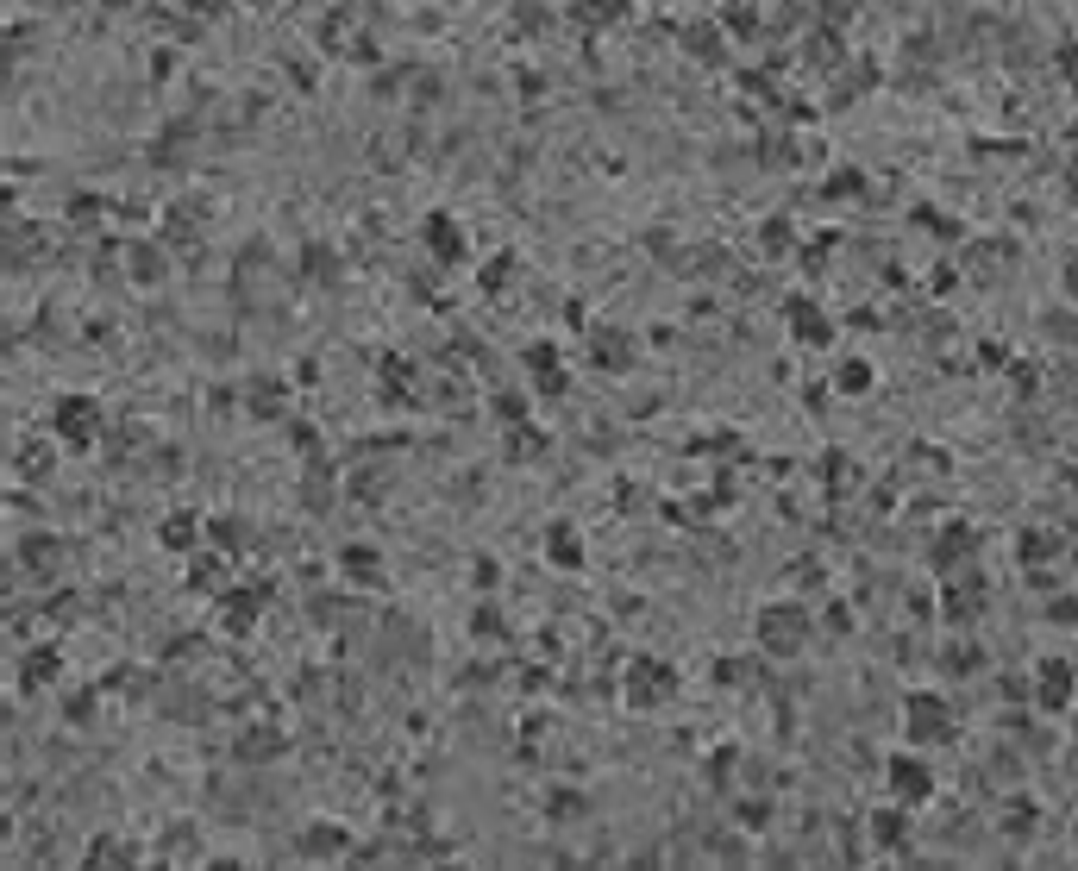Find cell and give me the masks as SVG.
Segmentation results:
<instances>
[{"label": "cell", "instance_id": "9c48e42d", "mask_svg": "<svg viewBox=\"0 0 1078 871\" xmlns=\"http://www.w3.org/2000/svg\"><path fill=\"white\" fill-rule=\"evenodd\" d=\"M659 696H671V671L659 677V671H634V684H627V702L634 709H646V702H659Z\"/></svg>", "mask_w": 1078, "mask_h": 871}, {"label": "cell", "instance_id": "e0dca14e", "mask_svg": "<svg viewBox=\"0 0 1078 871\" xmlns=\"http://www.w3.org/2000/svg\"><path fill=\"white\" fill-rule=\"evenodd\" d=\"M840 389H847V395L872 389V364H847V370H840Z\"/></svg>", "mask_w": 1078, "mask_h": 871}, {"label": "cell", "instance_id": "6da1fadb", "mask_svg": "<svg viewBox=\"0 0 1078 871\" xmlns=\"http://www.w3.org/2000/svg\"><path fill=\"white\" fill-rule=\"evenodd\" d=\"M759 646L771 658H796L809 646V608L803 602H771L759 608Z\"/></svg>", "mask_w": 1078, "mask_h": 871}, {"label": "cell", "instance_id": "ba28073f", "mask_svg": "<svg viewBox=\"0 0 1078 871\" xmlns=\"http://www.w3.org/2000/svg\"><path fill=\"white\" fill-rule=\"evenodd\" d=\"M427 245L445 257V264H458V257H464V239H458V226L445 220V214H433V220H427Z\"/></svg>", "mask_w": 1078, "mask_h": 871}, {"label": "cell", "instance_id": "277c9868", "mask_svg": "<svg viewBox=\"0 0 1078 871\" xmlns=\"http://www.w3.org/2000/svg\"><path fill=\"white\" fill-rule=\"evenodd\" d=\"M95 433H101V408L88 402V395L57 402V439H63V445H95Z\"/></svg>", "mask_w": 1078, "mask_h": 871}, {"label": "cell", "instance_id": "52a82bcc", "mask_svg": "<svg viewBox=\"0 0 1078 871\" xmlns=\"http://www.w3.org/2000/svg\"><path fill=\"white\" fill-rule=\"evenodd\" d=\"M19 558H26V571H57V558H63V546L57 539H44V533H32V539H19Z\"/></svg>", "mask_w": 1078, "mask_h": 871}, {"label": "cell", "instance_id": "8992f818", "mask_svg": "<svg viewBox=\"0 0 1078 871\" xmlns=\"http://www.w3.org/2000/svg\"><path fill=\"white\" fill-rule=\"evenodd\" d=\"M1072 696V671L1060 665V658H1041V709H1066Z\"/></svg>", "mask_w": 1078, "mask_h": 871}, {"label": "cell", "instance_id": "5bb4252c", "mask_svg": "<svg viewBox=\"0 0 1078 871\" xmlns=\"http://www.w3.org/2000/svg\"><path fill=\"white\" fill-rule=\"evenodd\" d=\"M195 533H201V527L189 521V514H176V521H163V546L182 552V546H195Z\"/></svg>", "mask_w": 1078, "mask_h": 871}, {"label": "cell", "instance_id": "44dd1931", "mask_svg": "<svg viewBox=\"0 0 1078 871\" xmlns=\"http://www.w3.org/2000/svg\"><path fill=\"white\" fill-rule=\"evenodd\" d=\"M1066 76H1072V82H1078V51H1066Z\"/></svg>", "mask_w": 1078, "mask_h": 871}, {"label": "cell", "instance_id": "2e32d148", "mask_svg": "<svg viewBox=\"0 0 1078 871\" xmlns=\"http://www.w3.org/2000/svg\"><path fill=\"white\" fill-rule=\"evenodd\" d=\"M270 752H283V740H276V734H245V740H239V759H270Z\"/></svg>", "mask_w": 1078, "mask_h": 871}, {"label": "cell", "instance_id": "ac0fdd59", "mask_svg": "<svg viewBox=\"0 0 1078 871\" xmlns=\"http://www.w3.org/2000/svg\"><path fill=\"white\" fill-rule=\"evenodd\" d=\"M1003 828H1010V834H1028V828H1035V809H1028V803L1010 809V821H1003Z\"/></svg>", "mask_w": 1078, "mask_h": 871}, {"label": "cell", "instance_id": "5b68a950", "mask_svg": "<svg viewBox=\"0 0 1078 871\" xmlns=\"http://www.w3.org/2000/svg\"><path fill=\"white\" fill-rule=\"evenodd\" d=\"M339 564H345V577H351V583H370V590L383 583V552H377V546H345V552H339Z\"/></svg>", "mask_w": 1078, "mask_h": 871}, {"label": "cell", "instance_id": "8fae6325", "mask_svg": "<svg viewBox=\"0 0 1078 871\" xmlns=\"http://www.w3.org/2000/svg\"><path fill=\"white\" fill-rule=\"evenodd\" d=\"M546 552H552L558 564H565V571H577V564H583V539H577L571 527H552V539H546Z\"/></svg>", "mask_w": 1078, "mask_h": 871}, {"label": "cell", "instance_id": "ffe728a7", "mask_svg": "<svg viewBox=\"0 0 1078 871\" xmlns=\"http://www.w3.org/2000/svg\"><path fill=\"white\" fill-rule=\"evenodd\" d=\"M878 840H884V846H897V840H903V821H897V815H884V821H878Z\"/></svg>", "mask_w": 1078, "mask_h": 871}, {"label": "cell", "instance_id": "d6986e66", "mask_svg": "<svg viewBox=\"0 0 1078 871\" xmlns=\"http://www.w3.org/2000/svg\"><path fill=\"white\" fill-rule=\"evenodd\" d=\"M577 809H583V796H552V815H558V821H577Z\"/></svg>", "mask_w": 1078, "mask_h": 871}, {"label": "cell", "instance_id": "7c38bea8", "mask_svg": "<svg viewBox=\"0 0 1078 871\" xmlns=\"http://www.w3.org/2000/svg\"><path fill=\"white\" fill-rule=\"evenodd\" d=\"M301 853L333 859V853H345V834H339V828H314V834H301Z\"/></svg>", "mask_w": 1078, "mask_h": 871}, {"label": "cell", "instance_id": "4fadbf2b", "mask_svg": "<svg viewBox=\"0 0 1078 871\" xmlns=\"http://www.w3.org/2000/svg\"><path fill=\"white\" fill-rule=\"evenodd\" d=\"M959 552H972V527H947L941 552H934V558H941V571H953V558H959Z\"/></svg>", "mask_w": 1078, "mask_h": 871}, {"label": "cell", "instance_id": "3957f363", "mask_svg": "<svg viewBox=\"0 0 1078 871\" xmlns=\"http://www.w3.org/2000/svg\"><path fill=\"white\" fill-rule=\"evenodd\" d=\"M884 784H890V796H897V803H928L934 771H928L922 759H909V752H897V759L884 765Z\"/></svg>", "mask_w": 1078, "mask_h": 871}, {"label": "cell", "instance_id": "7a4b0ae2", "mask_svg": "<svg viewBox=\"0 0 1078 871\" xmlns=\"http://www.w3.org/2000/svg\"><path fill=\"white\" fill-rule=\"evenodd\" d=\"M903 734H909V746H941V740H953V715H947V702L941 696H909L903 702Z\"/></svg>", "mask_w": 1078, "mask_h": 871}, {"label": "cell", "instance_id": "9a60e30c", "mask_svg": "<svg viewBox=\"0 0 1078 871\" xmlns=\"http://www.w3.org/2000/svg\"><path fill=\"white\" fill-rule=\"evenodd\" d=\"M51 677H57V652H32L26 658V684L38 690V684H51Z\"/></svg>", "mask_w": 1078, "mask_h": 871}, {"label": "cell", "instance_id": "7402d4cb", "mask_svg": "<svg viewBox=\"0 0 1078 871\" xmlns=\"http://www.w3.org/2000/svg\"><path fill=\"white\" fill-rule=\"evenodd\" d=\"M1072 188H1078V176H1072Z\"/></svg>", "mask_w": 1078, "mask_h": 871}, {"label": "cell", "instance_id": "30bf717a", "mask_svg": "<svg viewBox=\"0 0 1078 871\" xmlns=\"http://www.w3.org/2000/svg\"><path fill=\"white\" fill-rule=\"evenodd\" d=\"M790 333H796V339H815V345H822V339L834 333V326H828L822 314H815L809 301H796V308H790Z\"/></svg>", "mask_w": 1078, "mask_h": 871}]
</instances>
